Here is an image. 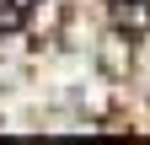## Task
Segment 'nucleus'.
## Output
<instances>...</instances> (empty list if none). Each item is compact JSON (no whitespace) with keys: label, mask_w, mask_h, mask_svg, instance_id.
Segmentation results:
<instances>
[{"label":"nucleus","mask_w":150,"mask_h":145,"mask_svg":"<svg viewBox=\"0 0 150 145\" xmlns=\"http://www.w3.org/2000/svg\"><path fill=\"white\" fill-rule=\"evenodd\" d=\"M112 11H118V27H129V32L150 27V0H112Z\"/></svg>","instance_id":"nucleus-1"},{"label":"nucleus","mask_w":150,"mask_h":145,"mask_svg":"<svg viewBox=\"0 0 150 145\" xmlns=\"http://www.w3.org/2000/svg\"><path fill=\"white\" fill-rule=\"evenodd\" d=\"M32 6H38V0H0V32H16L32 16Z\"/></svg>","instance_id":"nucleus-2"}]
</instances>
